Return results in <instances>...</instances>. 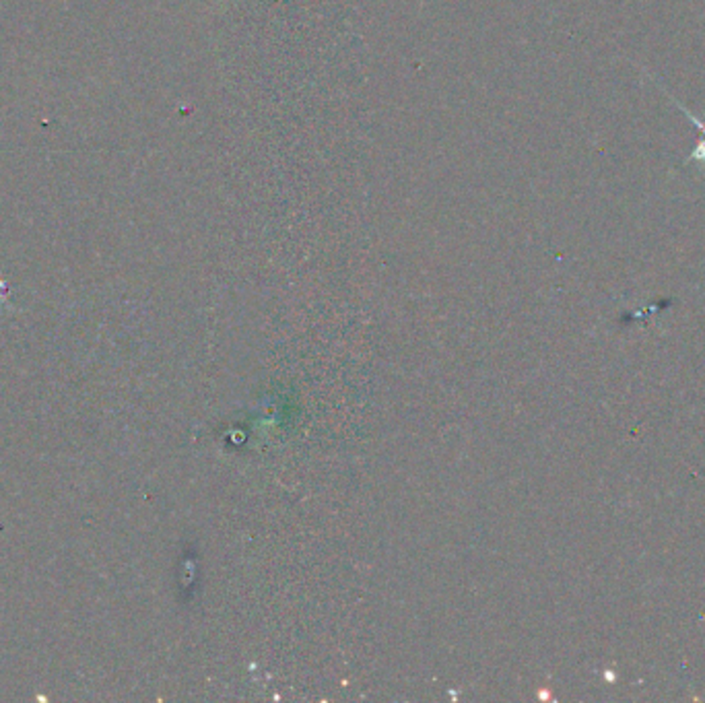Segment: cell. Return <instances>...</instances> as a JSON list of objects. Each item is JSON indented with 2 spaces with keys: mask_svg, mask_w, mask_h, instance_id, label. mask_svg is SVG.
Masks as SVG:
<instances>
[{
  "mask_svg": "<svg viewBox=\"0 0 705 703\" xmlns=\"http://www.w3.org/2000/svg\"><path fill=\"white\" fill-rule=\"evenodd\" d=\"M674 103H677V105H679V107H681V110H683V112L687 114V118H689V120H691V122H693V124H695V126L699 128V130H702V134H705V120H699V118H695V116H693V114H691V112H689L687 107H683V105H681L679 101H674Z\"/></svg>",
  "mask_w": 705,
  "mask_h": 703,
  "instance_id": "obj_1",
  "label": "cell"
},
{
  "mask_svg": "<svg viewBox=\"0 0 705 703\" xmlns=\"http://www.w3.org/2000/svg\"><path fill=\"white\" fill-rule=\"evenodd\" d=\"M687 161H704L705 163V139L697 145V149L689 155V159Z\"/></svg>",
  "mask_w": 705,
  "mask_h": 703,
  "instance_id": "obj_2",
  "label": "cell"
}]
</instances>
